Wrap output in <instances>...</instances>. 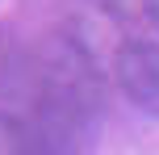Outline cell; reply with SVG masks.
I'll use <instances>...</instances> for the list:
<instances>
[{
    "mask_svg": "<svg viewBox=\"0 0 159 155\" xmlns=\"http://www.w3.org/2000/svg\"><path fill=\"white\" fill-rule=\"evenodd\" d=\"M109 75L143 113L159 117V42L155 38H130L126 34Z\"/></svg>",
    "mask_w": 159,
    "mask_h": 155,
    "instance_id": "obj_1",
    "label": "cell"
},
{
    "mask_svg": "<svg viewBox=\"0 0 159 155\" xmlns=\"http://www.w3.org/2000/svg\"><path fill=\"white\" fill-rule=\"evenodd\" d=\"M0 155H55V147L38 130H30L17 113L0 109Z\"/></svg>",
    "mask_w": 159,
    "mask_h": 155,
    "instance_id": "obj_2",
    "label": "cell"
}]
</instances>
